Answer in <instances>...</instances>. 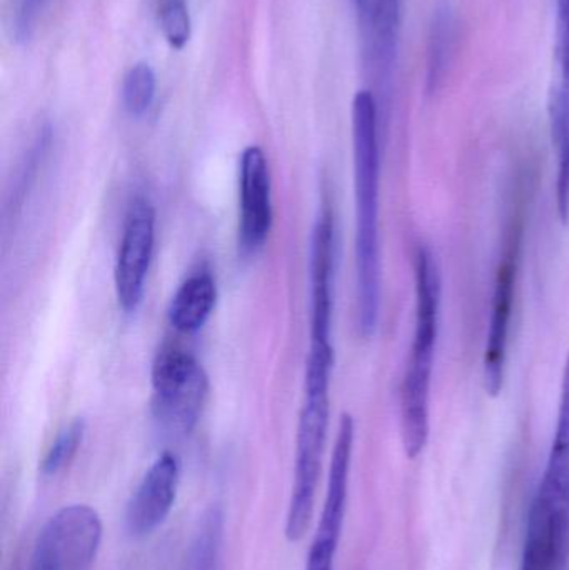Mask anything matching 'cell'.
<instances>
[{"instance_id":"obj_1","label":"cell","mask_w":569,"mask_h":570,"mask_svg":"<svg viewBox=\"0 0 569 570\" xmlns=\"http://www.w3.org/2000/svg\"><path fill=\"white\" fill-rule=\"evenodd\" d=\"M354 196H356L357 324L364 338L376 334L381 307L380 110L371 90L353 100Z\"/></svg>"},{"instance_id":"obj_2","label":"cell","mask_w":569,"mask_h":570,"mask_svg":"<svg viewBox=\"0 0 569 570\" xmlns=\"http://www.w3.org/2000/svg\"><path fill=\"white\" fill-rule=\"evenodd\" d=\"M414 287L416 321L401 385V439L410 459L424 451L430 438L431 379L440 328L441 276L428 246H418L414 253Z\"/></svg>"},{"instance_id":"obj_3","label":"cell","mask_w":569,"mask_h":570,"mask_svg":"<svg viewBox=\"0 0 569 570\" xmlns=\"http://www.w3.org/2000/svg\"><path fill=\"white\" fill-rule=\"evenodd\" d=\"M569 564V352L561 379L557 431L528 514L520 570H567Z\"/></svg>"},{"instance_id":"obj_4","label":"cell","mask_w":569,"mask_h":570,"mask_svg":"<svg viewBox=\"0 0 569 570\" xmlns=\"http://www.w3.org/2000/svg\"><path fill=\"white\" fill-rule=\"evenodd\" d=\"M330 392L304 391L296 439V468L287 509L286 538L300 542L310 529L330 429Z\"/></svg>"},{"instance_id":"obj_5","label":"cell","mask_w":569,"mask_h":570,"mask_svg":"<svg viewBox=\"0 0 569 570\" xmlns=\"http://www.w3.org/2000/svg\"><path fill=\"white\" fill-rule=\"evenodd\" d=\"M153 412L174 434H189L203 414L209 381L203 365L179 347L160 348L153 364Z\"/></svg>"},{"instance_id":"obj_6","label":"cell","mask_w":569,"mask_h":570,"mask_svg":"<svg viewBox=\"0 0 569 570\" xmlns=\"http://www.w3.org/2000/svg\"><path fill=\"white\" fill-rule=\"evenodd\" d=\"M523 207L511 209L503 236L497 279H494L493 304H491L490 331L483 358V381L488 394L500 395L507 367L508 341L513 318L514 295H517L518 271H520L521 247H523Z\"/></svg>"},{"instance_id":"obj_7","label":"cell","mask_w":569,"mask_h":570,"mask_svg":"<svg viewBox=\"0 0 569 570\" xmlns=\"http://www.w3.org/2000/svg\"><path fill=\"white\" fill-rule=\"evenodd\" d=\"M102 542V521L86 504L66 505L40 529L30 570H89Z\"/></svg>"},{"instance_id":"obj_8","label":"cell","mask_w":569,"mask_h":570,"mask_svg":"<svg viewBox=\"0 0 569 570\" xmlns=\"http://www.w3.org/2000/svg\"><path fill=\"white\" fill-rule=\"evenodd\" d=\"M354 449V419L343 414L337 429L336 444L331 458L330 478H327L326 498L316 535L307 556L306 570H333L334 558L343 534L344 518L350 491L351 461Z\"/></svg>"},{"instance_id":"obj_9","label":"cell","mask_w":569,"mask_h":570,"mask_svg":"<svg viewBox=\"0 0 569 570\" xmlns=\"http://www.w3.org/2000/svg\"><path fill=\"white\" fill-rule=\"evenodd\" d=\"M156 240V210L147 199H137L130 207L117 254L116 295L117 302L127 314L139 308L153 259Z\"/></svg>"},{"instance_id":"obj_10","label":"cell","mask_w":569,"mask_h":570,"mask_svg":"<svg viewBox=\"0 0 569 570\" xmlns=\"http://www.w3.org/2000/svg\"><path fill=\"white\" fill-rule=\"evenodd\" d=\"M273 227L271 176L263 149L249 146L239 160V247L253 254L266 244Z\"/></svg>"},{"instance_id":"obj_11","label":"cell","mask_w":569,"mask_h":570,"mask_svg":"<svg viewBox=\"0 0 569 570\" xmlns=\"http://www.w3.org/2000/svg\"><path fill=\"white\" fill-rule=\"evenodd\" d=\"M179 488L176 455H160L140 481L127 504L126 524L134 538H143L164 524L173 511Z\"/></svg>"},{"instance_id":"obj_12","label":"cell","mask_w":569,"mask_h":570,"mask_svg":"<svg viewBox=\"0 0 569 570\" xmlns=\"http://www.w3.org/2000/svg\"><path fill=\"white\" fill-rule=\"evenodd\" d=\"M367 59L383 79H390L396 62L401 0H354Z\"/></svg>"},{"instance_id":"obj_13","label":"cell","mask_w":569,"mask_h":570,"mask_svg":"<svg viewBox=\"0 0 569 570\" xmlns=\"http://www.w3.org/2000/svg\"><path fill=\"white\" fill-rule=\"evenodd\" d=\"M216 281L207 271L187 277L170 298L167 317L180 334H194L209 321L216 307Z\"/></svg>"},{"instance_id":"obj_14","label":"cell","mask_w":569,"mask_h":570,"mask_svg":"<svg viewBox=\"0 0 569 570\" xmlns=\"http://www.w3.org/2000/svg\"><path fill=\"white\" fill-rule=\"evenodd\" d=\"M551 139L558 153L557 206L561 223L569 224V79L558 77L550 102Z\"/></svg>"},{"instance_id":"obj_15","label":"cell","mask_w":569,"mask_h":570,"mask_svg":"<svg viewBox=\"0 0 569 570\" xmlns=\"http://www.w3.org/2000/svg\"><path fill=\"white\" fill-rule=\"evenodd\" d=\"M224 515L217 505L207 509L200 518L190 542L184 570H219L223 551Z\"/></svg>"},{"instance_id":"obj_16","label":"cell","mask_w":569,"mask_h":570,"mask_svg":"<svg viewBox=\"0 0 569 570\" xmlns=\"http://www.w3.org/2000/svg\"><path fill=\"white\" fill-rule=\"evenodd\" d=\"M457 46V19L450 6L441 7L431 27L430 53H428V83L436 90L447 77Z\"/></svg>"},{"instance_id":"obj_17","label":"cell","mask_w":569,"mask_h":570,"mask_svg":"<svg viewBox=\"0 0 569 570\" xmlns=\"http://www.w3.org/2000/svg\"><path fill=\"white\" fill-rule=\"evenodd\" d=\"M156 72L149 63L139 62L130 67L122 82L124 109L133 117L144 116L156 99Z\"/></svg>"},{"instance_id":"obj_18","label":"cell","mask_w":569,"mask_h":570,"mask_svg":"<svg viewBox=\"0 0 569 570\" xmlns=\"http://www.w3.org/2000/svg\"><path fill=\"white\" fill-rule=\"evenodd\" d=\"M84 435H86V422L82 419H76L59 432L40 464V471L46 478H53L72 464L77 451L82 445Z\"/></svg>"},{"instance_id":"obj_19","label":"cell","mask_w":569,"mask_h":570,"mask_svg":"<svg viewBox=\"0 0 569 570\" xmlns=\"http://www.w3.org/2000/svg\"><path fill=\"white\" fill-rule=\"evenodd\" d=\"M159 22L167 43L173 49L183 50L193 33L187 0H160Z\"/></svg>"},{"instance_id":"obj_20","label":"cell","mask_w":569,"mask_h":570,"mask_svg":"<svg viewBox=\"0 0 569 570\" xmlns=\"http://www.w3.org/2000/svg\"><path fill=\"white\" fill-rule=\"evenodd\" d=\"M49 0H19L16 19H13V33L19 42H26L36 30L37 20L42 16Z\"/></svg>"},{"instance_id":"obj_21","label":"cell","mask_w":569,"mask_h":570,"mask_svg":"<svg viewBox=\"0 0 569 570\" xmlns=\"http://www.w3.org/2000/svg\"><path fill=\"white\" fill-rule=\"evenodd\" d=\"M557 63L560 77H569V0H558Z\"/></svg>"}]
</instances>
